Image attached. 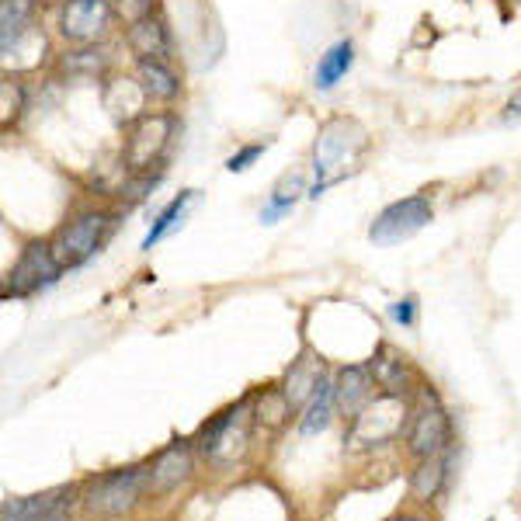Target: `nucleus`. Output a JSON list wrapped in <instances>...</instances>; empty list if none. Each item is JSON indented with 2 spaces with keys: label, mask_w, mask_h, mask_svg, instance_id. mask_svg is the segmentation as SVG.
<instances>
[{
  "label": "nucleus",
  "mask_w": 521,
  "mask_h": 521,
  "mask_svg": "<svg viewBox=\"0 0 521 521\" xmlns=\"http://www.w3.org/2000/svg\"><path fill=\"white\" fill-rule=\"evenodd\" d=\"M63 66L70 73H101L108 66L105 49H94V46H80L77 53H66Z\"/></svg>",
  "instance_id": "25"
},
{
  "label": "nucleus",
  "mask_w": 521,
  "mask_h": 521,
  "mask_svg": "<svg viewBox=\"0 0 521 521\" xmlns=\"http://www.w3.org/2000/svg\"><path fill=\"white\" fill-rule=\"evenodd\" d=\"M112 216H105V212H84V216H77L73 223H66L60 230V237L53 240V254L56 261L66 268H80L84 261H91L94 254L101 251V244H105V237L112 233Z\"/></svg>",
  "instance_id": "3"
},
{
  "label": "nucleus",
  "mask_w": 521,
  "mask_h": 521,
  "mask_svg": "<svg viewBox=\"0 0 521 521\" xmlns=\"http://www.w3.org/2000/svg\"><path fill=\"white\" fill-rule=\"evenodd\" d=\"M407 521H410V518H407Z\"/></svg>",
  "instance_id": "31"
},
{
  "label": "nucleus",
  "mask_w": 521,
  "mask_h": 521,
  "mask_svg": "<svg viewBox=\"0 0 521 521\" xmlns=\"http://www.w3.org/2000/svg\"><path fill=\"white\" fill-rule=\"evenodd\" d=\"M362 146H365V132L358 129L355 122L330 119L327 126L320 129L317 146H313V174H317V181H313L310 188V198L324 195V188L337 181V167L355 160L358 153H362Z\"/></svg>",
  "instance_id": "1"
},
{
  "label": "nucleus",
  "mask_w": 521,
  "mask_h": 521,
  "mask_svg": "<svg viewBox=\"0 0 521 521\" xmlns=\"http://www.w3.org/2000/svg\"><path fill=\"white\" fill-rule=\"evenodd\" d=\"M0 112H4V126H11V115H18L21 108H25V91H21L18 80L4 77V84H0Z\"/></svg>",
  "instance_id": "26"
},
{
  "label": "nucleus",
  "mask_w": 521,
  "mask_h": 521,
  "mask_svg": "<svg viewBox=\"0 0 521 521\" xmlns=\"http://www.w3.org/2000/svg\"><path fill=\"white\" fill-rule=\"evenodd\" d=\"M334 407H337L334 383H327V379H324V383L317 386V393L310 396V403H306L303 421H299V431H303V435H320V431H324L330 424V414H334Z\"/></svg>",
  "instance_id": "21"
},
{
  "label": "nucleus",
  "mask_w": 521,
  "mask_h": 521,
  "mask_svg": "<svg viewBox=\"0 0 521 521\" xmlns=\"http://www.w3.org/2000/svg\"><path fill=\"white\" fill-rule=\"evenodd\" d=\"M247 431H251V410H247V403H240V407L219 414L216 421L205 424V431H202L205 459L216 462V466H230V462H237L247 449Z\"/></svg>",
  "instance_id": "6"
},
{
  "label": "nucleus",
  "mask_w": 521,
  "mask_h": 521,
  "mask_svg": "<svg viewBox=\"0 0 521 521\" xmlns=\"http://www.w3.org/2000/svg\"><path fill=\"white\" fill-rule=\"evenodd\" d=\"M136 80L143 84L150 101H174L181 94V80L178 73L167 66V60H139Z\"/></svg>",
  "instance_id": "16"
},
{
  "label": "nucleus",
  "mask_w": 521,
  "mask_h": 521,
  "mask_svg": "<svg viewBox=\"0 0 521 521\" xmlns=\"http://www.w3.org/2000/svg\"><path fill=\"white\" fill-rule=\"evenodd\" d=\"M70 504H73V490L60 487V490H49V494H39V497L4 501L0 518L4 521H70Z\"/></svg>",
  "instance_id": "11"
},
{
  "label": "nucleus",
  "mask_w": 521,
  "mask_h": 521,
  "mask_svg": "<svg viewBox=\"0 0 521 521\" xmlns=\"http://www.w3.org/2000/svg\"><path fill=\"white\" fill-rule=\"evenodd\" d=\"M143 490H150V469L146 466H132L122 469V473H112L91 490V508L105 511V515H122L132 504L143 497Z\"/></svg>",
  "instance_id": "9"
},
{
  "label": "nucleus",
  "mask_w": 521,
  "mask_h": 521,
  "mask_svg": "<svg viewBox=\"0 0 521 521\" xmlns=\"http://www.w3.org/2000/svg\"><path fill=\"white\" fill-rule=\"evenodd\" d=\"M324 383V365L317 362V358L303 355L299 362H292L289 376H285V396H289L292 407H306L310 403V396L317 393V386Z\"/></svg>",
  "instance_id": "17"
},
{
  "label": "nucleus",
  "mask_w": 521,
  "mask_h": 521,
  "mask_svg": "<svg viewBox=\"0 0 521 521\" xmlns=\"http://www.w3.org/2000/svg\"><path fill=\"white\" fill-rule=\"evenodd\" d=\"M188 473H192V445L188 442L167 445L157 456V462L150 466V490L153 494H164V490L178 487Z\"/></svg>",
  "instance_id": "14"
},
{
  "label": "nucleus",
  "mask_w": 521,
  "mask_h": 521,
  "mask_svg": "<svg viewBox=\"0 0 521 521\" xmlns=\"http://www.w3.org/2000/svg\"><path fill=\"white\" fill-rule=\"evenodd\" d=\"M445 459L431 456V459H421V466L414 469V476H410V490H414L417 497H424V501H431V497L442 490L445 483Z\"/></svg>",
  "instance_id": "23"
},
{
  "label": "nucleus",
  "mask_w": 521,
  "mask_h": 521,
  "mask_svg": "<svg viewBox=\"0 0 521 521\" xmlns=\"http://www.w3.org/2000/svg\"><path fill=\"white\" fill-rule=\"evenodd\" d=\"M195 198H198V192H192V188H188V192H181L171 205H164V209H160V216L153 219L150 233L143 237V251H153V244H160V240H164L167 233L178 230L181 219H185V212H188V205H192Z\"/></svg>",
  "instance_id": "20"
},
{
  "label": "nucleus",
  "mask_w": 521,
  "mask_h": 521,
  "mask_svg": "<svg viewBox=\"0 0 521 521\" xmlns=\"http://www.w3.org/2000/svg\"><path fill=\"white\" fill-rule=\"evenodd\" d=\"M112 14V0H66L60 11V32L73 46H94L98 39H105Z\"/></svg>",
  "instance_id": "8"
},
{
  "label": "nucleus",
  "mask_w": 521,
  "mask_h": 521,
  "mask_svg": "<svg viewBox=\"0 0 521 521\" xmlns=\"http://www.w3.org/2000/svg\"><path fill=\"white\" fill-rule=\"evenodd\" d=\"M449 438H452V424L438 403H428V407L417 410L414 424H410V435H407L414 456H421V459L438 456V452L449 445Z\"/></svg>",
  "instance_id": "10"
},
{
  "label": "nucleus",
  "mask_w": 521,
  "mask_h": 521,
  "mask_svg": "<svg viewBox=\"0 0 521 521\" xmlns=\"http://www.w3.org/2000/svg\"><path fill=\"white\" fill-rule=\"evenodd\" d=\"M299 195H310V188H306V178H303V174H285V178L275 185V192H271L268 205L261 209V223H268V226L278 223L285 212H292V205L299 202Z\"/></svg>",
  "instance_id": "19"
},
{
  "label": "nucleus",
  "mask_w": 521,
  "mask_h": 521,
  "mask_svg": "<svg viewBox=\"0 0 521 521\" xmlns=\"http://www.w3.org/2000/svg\"><path fill=\"white\" fill-rule=\"evenodd\" d=\"M334 396H337V407H341L348 417L362 414L365 403L372 400V369L369 365H348V369L337 372Z\"/></svg>",
  "instance_id": "13"
},
{
  "label": "nucleus",
  "mask_w": 521,
  "mask_h": 521,
  "mask_svg": "<svg viewBox=\"0 0 521 521\" xmlns=\"http://www.w3.org/2000/svg\"><path fill=\"white\" fill-rule=\"evenodd\" d=\"M63 275V264L56 261L53 254V244H28L25 251H21V258L14 261L11 275H7V289L4 296H35V292L49 289V285H56V278Z\"/></svg>",
  "instance_id": "7"
},
{
  "label": "nucleus",
  "mask_w": 521,
  "mask_h": 521,
  "mask_svg": "<svg viewBox=\"0 0 521 521\" xmlns=\"http://www.w3.org/2000/svg\"><path fill=\"white\" fill-rule=\"evenodd\" d=\"M129 49L139 60H167L171 56V32L160 18H143L136 25H129Z\"/></svg>",
  "instance_id": "15"
},
{
  "label": "nucleus",
  "mask_w": 521,
  "mask_h": 521,
  "mask_svg": "<svg viewBox=\"0 0 521 521\" xmlns=\"http://www.w3.org/2000/svg\"><path fill=\"white\" fill-rule=\"evenodd\" d=\"M292 403H289V396L285 393H264L261 396V403H258V410H254V417H258L261 424H268V428H278V424L285 421V417H292Z\"/></svg>",
  "instance_id": "24"
},
{
  "label": "nucleus",
  "mask_w": 521,
  "mask_h": 521,
  "mask_svg": "<svg viewBox=\"0 0 521 521\" xmlns=\"http://www.w3.org/2000/svg\"><path fill=\"white\" fill-rule=\"evenodd\" d=\"M351 66H355V46H351V39L334 42L317 63V77H313L317 80V91H334L341 84V77H348Z\"/></svg>",
  "instance_id": "18"
},
{
  "label": "nucleus",
  "mask_w": 521,
  "mask_h": 521,
  "mask_svg": "<svg viewBox=\"0 0 521 521\" xmlns=\"http://www.w3.org/2000/svg\"><path fill=\"white\" fill-rule=\"evenodd\" d=\"M403 424H407V403H403L400 393L372 396V400L365 403L362 414L355 417V424H351L348 442L358 445V449L386 445V442H393V438L400 435Z\"/></svg>",
  "instance_id": "2"
},
{
  "label": "nucleus",
  "mask_w": 521,
  "mask_h": 521,
  "mask_svg": "<svg viewBox=\"0 0 521 521\" xmlns=\"http://www.w3.org/2000/svg\"><path fill=\"white\" fill-rule=\"evenodd\" d=\"M372 379H376V386H383L386 393H400L403 386H407V365H403L400 355H393L390 348H383L376 358H372Z\"/></svg>",
  "instance_id": "22"
},
{
  "label": "nucleus",
  "mask_w": 521,
  "mask_h": 521,
  "mask_svg": "<svg viewBox=\"0 0 521 521\" xmlns=\"http://www.w3.org/2000/svg\"><path fill=\"white\" fill-rule=\"evenodd\" d=\"M264 150H268V143H251V146H244V150H237L230 160H226V171H230V174L247 171V167H251L254 160H258Z\"/></svg>",
  "instance_id": "28"
},
{
  "label": "nucleus",
  "mask_w": 521,
  "mask_h": 521,
  "mask_svg": "<svg viewBox=\"0 0 521 521\" xmlns=\"http://www.w3.org/2000/svg\"><path fill=\"white\" fill-rule=\"evenodd\" d=\"M174 129V115L157 112V115H143L129 126V139H126V167L132 174H146L160 157H164L167 143H171Z\"/></svg>",
  "instance_id": "5"
},
{
  "label": "nucleus",
  "mask_w": 521,
  "mask_h": 521,
  "mask_svg": "<svg viewBox=\"0 0 521 521\" xmlns=\"http://www.w3.org/2000/svg\"><path fill=\"white\" fill-rule=\"evenodd\" d=\"M504 122H521V91L508 101V108H504Z\"/></svg>",
  "instance_id": "30"
},
{
  "label": "nucleus",
  "mask_w": 521,
  "mask_h": 521,
  "mask_svg": "<svg viewBox=\"0 0 521 521\" xmlns=\"http://www.w3.org/2000/svg\"><path fill=\"white\" fill-rule=\"evenodd\" d=\"M414 313H417V303H414V299H400V303L390 306V317L396 320V324H403V327L414 324Z\"/></svg>",
  "instance_id": "29"
},
{
  "label": "nucleus",
  "mask_w": 521,
  "mask_h": 521,
  "mask_svg": "<svg viewBox=\"0 0 521 521\" xmlns=\"http://www.w3.org/2000/svg\"><path fill=\"white\" fill-rule=\"evenodd\" d=\"M112 7H115L119 18H126L129 25H136V21L150 18L153 7H157V0H112Z\"/></svg>",
  "instance_id": "27"
},
{
  "label": "nucleus",
  "mask_w": 521,
  "mask_h": 521,
  "mask_svg": "<svg viewBox=\"0 0 521 521\" xmlns=\"http://www.w3.org/2000/svg\"><path fill=\"white\" fill-rule=\"evenodd\" d=\"M35 0H0V53L11 60L18 53L21 39L32 32Z\"/></svg>",
  "instance_id": "12"
},
{
  "label": "nucleus",
  "mask_w": 521,
  "mask_h": 521,
  "mask_svg": "<svg viewBox=\"0 0 521 521\" xmlns=\"http://www.w3.org/2000/svg\"><path fill=\"white\" fill-rule=\"evenodd\" d=\"M431 219H435V209H431V202L424 195L400 198V202L386 205V209L376 216V223H372V230H369V240L379 247L403 244V240H410L414 233H421Z\"/></svg>",
  "instance_id": "4"
}]
</instances>
